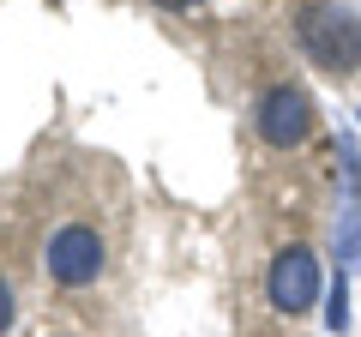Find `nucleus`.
Wrapping results in <instances>:
<instances>
[{
	"label": "nucleus",
	"instance_id": "obj_1",
	"mask_svg": "<svg viewBox=\"0 0 361 337\" xmlns=\"http://www.w3.org/2000/svg\"><path fill=\"white\" fill-rule=\"evenodd\" d=\"M115 265V241H109V223L90 199H73L61 211V223L42 241V271L54 289H97Z\"/></svg>",
	"mask_w": 361,
	"mask_h": 337
},
{
	"label": "nucleus",
	"instance_id": "obj_5",
	"mask_svg": "<svg viewBox=\"0 0 361 337\" xmlns=\"http://www.w3.org/2000/svg\"><path fill=\"white\" fill-rule=\"evenodd\" d=\"M6 325H13V283L0 277V331H6Z\"/></svg>",
	"mask_w": 361,
	"mask_h": 337
},
{
	"label": "nucleus",
	"instance_id": "obj_3",
	"mask_svg": "<svg viewBox=\"0 0 361 337\" xmlns=\"http://www.w3.org/2000/svg\"><path fill=\"white\" fill-rule=\"evenodd\" d=\"M313 127H319V115H313V97L301 85H271L253 109V133L271 151H301L313 139Z\"/></svg>",
	"mask_w": 361,
	"mask_h": 337
},
{
	"label": "nucleus",
	"instance_id": "obj_6",
	"mask_svg": "<svg viewBox=\"0 0 361 337\" xmlns=\"http://www.w3.org/2000/svg\"><path fill=\"white\" fill-rule=\"evenodd\" d=\"M163 6H175V13H180V6H193V0H163Z\"/></svg>",
	"mask_w": 361,
	"mask_h": 337
},
{
	"label": "nucleus",
	"instance_id": "obj_4",
	"mask_svg": "<svg viewBox=\"0 0 361 337\" xmlns=\"http://www.w3.org/2000/svg\"><path fill=\"white\" fill-rule=\"evenodd\" d=\"M265 295H271V307L277 313H307L313 301H319V253L313 247H301V241H289L277 259H271V271H265Z\"/></svg>",
	"mask_w": 361,
	"mask_h": 337
},
{
	"label": "nucleus",
	"instance_id": "obj_2",
	"mask_svg": "<svg viewBox=\"0 0 361 337\" xmlns=\"http://www.w3.org/2000/svg\"><path fill=\"white\" fill-rule=\"evenodd\" d=\"M295 37L325 73H355L361 66V13L343 6V0H313V6H301Z\"/></svg>",
	"mask_w": 361,
	"mask_h": 337
}]
</instances>
